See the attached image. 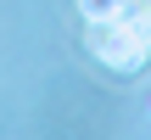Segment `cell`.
<instances>
[{"mask_svg":"<svg viewBox=\"0 0 151 140\" xmlns=\"http://www.w3.org/2000/svg\"><path fill=\"white\" fill-rule=\"evenodd\" d=\"M90 51L106 67H118V73H134V67L151 62V39H146V28L134 22V11H123L112 22H90Z\"/></svg>","mask_w":151,"mask_h":140,"instance_id":"obj_1","label":"cell"},{"mask_svg":"<svg viewBox=\"0 0 151 140\" xmlns=\"http://www.w3.org/2000/svg\"><path fill=\"white\" fill-rule=\"evenodd\" d=\"M123 11H129V0H78V17L84 22H112Z\"/></svg>","mask_w":151,"mask_h":140,"instance_id":"obj_2","label":"cell"}]
</instances>
